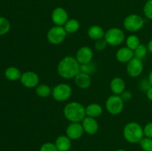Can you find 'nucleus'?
<instances>
[{
  "label": "nucleus",
  "instance_id": "obj_3",
  "mask_svg": "<svg viewBox=\"0 0 152 151\" xmlns=\"http://www.w3.org/2000/svg\"><path fill=\"white\" fill-rule=\"evenodd\" d=\"M123 134L124 139L129 143H140L144 138L143 127L135 121L129 122L125 125Z\"/></svg>",
  "mask_w": 152,
  "mask_h": 151
},
{
  "label": "nucleus",
  "instance_id": "obj_5",
  "mask_svg": "<svg viewBox=\"0 0 152 151\" xmlns=\"http://www.w3.org/2000/svg\"><path fill=\"white\" fill-rule=\"evenodd\" d=\"M73 90L66 83L58 84L52 89L51 96L56 102H63L68 101L72 96Z\"/></svg>",
  "mask_w": 152,
  "mask_h": 151
},
{
  "label": "nucleus",
  "instance_id": "obj_31",
  "mask_svg": "<svg viewBox=\"0 0 152 151\" xmlns=\"http://www.w3.org/2000/svg\"><path fill=\"white\" fill-rule=\"evenodd\" d=\"M39 151H59L54 143L46 142L40 147Z\"/></svg>",
  "mask_w": 152,
  "mask_h": 151
},
{
  "label": "nucleus",
  "instance_id": "obj_19",
  "mask_svg": "<svg viewBox=\"0 0 152 151\" xmlns=\"http://www.w3.org/2000/svg\"><path fill=\"white\" fill-rule=\"evenodd\" d=\"M105 30L99 25H92L88 29L87 34L89 38L92 40H96L103 38L105 36Z\"/></svg>",
  "mask_w": 152,
  "mask_h": 151
},
{
  "label": "nucleus",
  "instance_id": "obj_21",
  "mask_svg": "<svg viewBox=\"0 0 152 151\" xmlns=\"http://www.w3.org/2000/svg\"><path fill=\"white\" fill-rule=\"evenodd\" d=\"M21 76H22V73L20 70L16 67H9L4 71V76L9 81H14L20 80Z\"/></svg>",
  "mask_w": 152,
  "mask_h": 151
},
{
  "label": "nucleus",
  "instance_id": "obj_10",
  "mask_svg": "<svg viewBox=\"0 0 152 151\" xmlns=\"http://www.w3.org/2000/svg\"><path fill=\"white\" fill-rule=\"evenodd\" d=\"M143 71V63L142 60L134 57L127 63L126 72L132 78H137L140 76Z\"/></svg>",
  "mask_w": 152,
  "mask_h": 151
},
{
  "label": "nucleus",
  "instance_id": "obj_26",
  "mask_svg": "<svg viewBox=\"0 0 152 151\" xmlns=\"http://www.w3.org/2000/svg\"><path fill=\"white\" fill-rule=\"evenodd\" d=\"M97 70V67H96V64L94 62H91L87 64H83L80 65V71L85 73H87L88 75H91L94 73H95Z\"/></svg>",
  "mask_w": 152,
  "mask_h": 151
},
{
  "label": "nucleus",
  "instance_id": "obj_1",
  "mask_svg": "<svg viewBox=\"0 0 152 151\" xmlns=\"http://www.w3.org/2000/svg\"><path fill=\"white\" fill-rule=\"evenodd\" d=\"M80 72V64L75 57L67 56L60 60L57 65V73L65 79L74 78Z\"/></svg>",
  "mask_w": 152,
  "mask_h": 151
},
{
  "label": "nucleus",
  "instance_id": "obj_13",
  "mask_svg": "<svg viewBox=\"0 0 152 151\" xmlns=\"http://www.w3.org/2000/svg\"><path fill=\"white\" fill-rule=\"evenodd\" d=\"M75 58L80 65L87 64L92 62L94 58V51L88 46H83L78 49Z\"/></svg>",
  "mask_w": 152,
  "mask_h": 151
},
{
  "label": "nucleus",
  "instance_id": "obj_22",
  "mask_svg": "<svg viewBox=\"0 0 152 151\" xmlns=\"http://www.w3.org/2000/svg\"><path fill=\"white\" fill-rule=\"evenodd\" d=\"M63 27L65 28V31L67 32V33L73 34L75 33H77L79 30L80 28V24L79 21L77 20V19H68V22L65 23V25Z\"/></svg>",
  "mask_w": 152,
  "mask_h": 151
},
{
  "label": "nucleus",
  "instance_id": "obj_27",
  "mask_svg": "<svg viewBox=\"0 0 152 151\" xmlns=\"http://www.w3.org/2000/svg\"><path fill=\"white\" fill-rule=\"evenodd\" d=\"M10 30V23L6 18L0 16V36L7 34Z\"/></svg>",
  "mask_w": 152,
  "mask_h": 151
},
{
  "label": "nucleus",
  "instance_id": "obj_32",
  "mask_svg": "<svg viewBox=\"0 0 152 151\" xmlns=\"http://www.w3.org/2000/svg\"><path fill=\"white\" fill-rule=\"evenodd\" d=\"M143 132L144 136L145 137L151 138L152 139V121L151 122H148L143 127Z\"/></svg>",
  "mask_w": 152,
  "mask_h": 151
},
{
  "label": "nucleus",
  "instance_id": "obj_33",
  "mask_svg": "<svg viewBox=\"0 0 152 151\" xmlns=\"http://www.w3.org/2000/svg\"><path fill=\"white\" fill-rule=\"evenodd\" d=\"M120 96L124 102H129V101L132 99V92L129 91V90H125V91L123 92V93H122Z\"/></svg>",
  "mask_w": 152,
  "mask_h": 151
},
{
  "label": "nucleus",
  "instance_id": "obj_29",
  "mask_svg": "<svg viewBox=\"0 0 152 151\" xmlns=\"http://www.w3.org/2000/svg\"><path fill=\"white\" fill-rule=\"evenodd\" d=\"M143 13L145 17L152 20V0H149L145 3L143 7Z\"/></svg>",
  "mask_w": 152,
  "mask_h": 151
},
{
  "label": "nucleus",
  "instance_id": "obj_7",
  "mask_svg": "<svg viewBox=\"0 0 152 151\" xmlns=\"http://www.w3.org/2000/svg\"><path fill=\"white\" fill-rule=\"evenodd\" d=\"M144 25V19L138 14H130L125 18L123 27L130 33H135L140 30Z\"/></svg>",
  "mask_w": 152,
  "mask_h": 151
},
{
  "label": "nucleus",
  "instance_id": "obj_9",
  "mask_svg": "<svg viewBox=\"0 0 152 151\" xmlns=\"http://www.w3.org/2000/svg\"><path fill=\"white\" fill-rule=\"evenodd\" d=\"M20 82L26 88H36L39 83V76L34 71H25L22 73Z\"/></svg>",
  "mask_w": 152,
  "mask_h": 151
},
{
  "label": "nucleus",
  "instance_id": "obj_2",
  "mask_svg": "<svg viewBox=\"0 0 152 151\" xmlns=\"http://www.w3.org/2000/svg\"><path fill=\"white\" fill-rule=\"evenodd\" d=\"M65 118L70 122H82L86 118V107L78 102H71L63 109Z\"/></svg>",
  "mask_w": 152,
  "mask_h": 151
},
{
  "label": "nucleus",
  "instance_id": "obj_23",
  "mask_svg": "<svg viewBox=\"0 0 152 151\" xmlns=\"http://www.w3.org/2000/svg\"><path fill=\"white\" fill-rule=\"evenodd\" d=\"M36 93L40 98H47L52 93V89L48 84H39L36 87Z\"/></svg>",
  "mask_w": 152,
  "mask_h": 151
},
{
  "label": "nucleus",
  "instance_id": "obj_8",
  "mask_svg": "<svg viewBox=\"0 0 152 151\" xmlns=\"http://www.w3.org/2000/svg\"><path fill=\"white\" fill-rule=\"evenodd\" d=\"M67 32L62 26L54 25L50 28L47 33V39L50 44L57 45L60 44L65 40L67 36Z\"/></svg>",
  "mask_w": 152,
  "mask_h": 151
},
{
  "label": "nucleus",
  "instance_id": "obj_20",
  "mask_svg": "<svg viewBox=\"0 0 152 151\" xmlns=\"http://www.w3.org/2000/svg\"><path fill=\"white\" fill-rule=\"evenodd\" d=\"M103 110L102 106L97 103H91L86 107V116L96 118L102 115Z\"/></svg>",
  "mask_w": 152,
  "mask_h": 151
},
{
  "label": "nucleus",
  "instance_id": "obj_4",
  "mask_svg": "<svg viewBox=\"0 0 152 151\" xmlns=\"http://www.w3.org/2000/svg\"><path fill=\"white\" fill-rule=\"evenodd\" d=\"M104 38L108 45L117 47L121 45L126 41V35L120 28H111L105 32Z\"/></svg>",
  "mask_w": 152,
  "mask_h": 151
},
{
  "label": "nucleus",
  "instance_id": "obj_30",
  "mask_svg": "<svg viewBox=\"0 0 152 151\" xmlns=\"http://www.w3.org/2000/svg\"><path fill=\"white\" fill-rule=\"evenodd\" d=\"M108 45V43L106 42V41H105V39L104 38L95 41L94 47L95 49L96 50H98V51H102V50H104Z\"/></svg>",
  "mask_w": 152,
  "mask_h": 151
},
{
  "label": "nucleus",
  "instance_id": "obj_37",
  "mask_svg": "<svg viewBox=\"0 0 152 151\" xmlns=\"http://www.w3.org/2000/svg\"><path fill=\"white\" fill-rule=\"evenodd\" d=\"M148 81H149L150 84H151V85L152 86V70L149 73V76H148Z\"/></svg>",
  "mask_w": 152,
  "mask_h": 151
},
{
  "label": "nucleus",
  "instance_id": "obj_14",
  "mask_svg": "<svg viewBox=\"0 0 152 151\" xmlns=\"http://www.w3.org/2000/svg\"><path fill=\"white\" fill-rule=\"evenodd\" d=\"M81 123L84 132L88 135L96 134L99 130V124L96 118H94L86 116V118L82 121Z\"/></svg>",
  "mask_w": 152,
  "mask_h": 151
},
{
  "label": "nucleus",
  "instance_id": "obj_15",
  "mask_svg": "<svg viewBox=\"0 0 152 151\" xmlns=\"http://www.w3.org/2000/svg\"><path fill=\"white\" fill-rule=\"evenodd\" d=\"M116 59L120 63H126L130 62L134 56V51L128 47H122L117 50L116 53Z\"/></svg>",
  "mask_w": 152,
  "mask_h": 151
},
{
  "label": "nucleus",
  "instance_id": "obj_18",
  "mask_svg": "<svg viewBox=\"0 0 152 151\" xmlns=\"http://www.w3.org/2000/svg\"><path fill=\"white\" fill-rule=\"evenodd\" d=\"M54 144L59 151H69L71 147V139L66 135H61L56 138Z\"/></svg>",
  "mask_w": 152,
  "mask_h": 151
},
{
  "label": "nucleus",
  "instance_id": "obj_24",
  "mask_svg": "<svg viewBox=\"0 0 152 151\" xmlns=\"http://www.w3.org/2000/svg\"><path fill=\"white\" fill-rule=\"evenodd\" d=\"M126 47H128L134 51L140 44V38L137 36L130 35L126 38Z\"/></svg>",
  "mask_w": 152,
  "mask_h": 151
},
{
  "label": "nucleus",
  "instance_id": "obj_16",
  "mask_svg": "<svg viewBox=\"0 0 152 151\" xmlns=\"http://www.w3.org/2000/svg\"><path fill=\"white\" fill-rule=\"evenodd\" d=\"M74 83L80 89L86 90L88 89L91 84V76L80 71L75 77H74Z\"/></svg>",
  "mask_w": 152,
  "mask_h": 151
},
{
  "label": "nucleus",
  "instance_id": "obj_12",
  "mask_svg": "<svg viewBox=\"0 0 152 151\" xmlns=\"http://www.w3.org/2000/svg\"><path fill=\"white\" fill-rule=\"evenodd\" d=\"M65 133L71 140H77L83 136L85 132L81 122H71L67 126Z\"/></svg>",
  "mask_w": 152,
  "mask_h": 151
},
{
  "label": "nucleus",
  "instance_id": "obj_36",
  "mask_svg": "<svg viewBox=\"0 0 152 151\" xmlns=\"http://www.w3.org/2000/svg\"><path fill=\"white\" fill-rule=\"evenodd\" d=\"M147 48H148V52H150V53H152V39L151 41H148V44H147Z\"/></svg>",
  "mask_w": 152,
  "mask_h": 151
},
{
  "label": "nucleus",
  "instance_id": "obj_25",
  "mask_svg": "<svg viewBox=\"0 0 152 151\" xmlns=\"http://www.w3.org/2000/svg\"><path fill=\"white\" fill-rule=\"evenodd\" d=\"M148 51V48H147V45L140 44L134 50V58L142 60V59H143L146 56Z\"/></svg>",
  "mask_w": 152,
  "mask_h": 151
},
{
  "label": "nucleus",
  "instance_id": "obj_11",
  "mask_svg": "<svg viewBox=\"0 0 152 151\" xmlns=\"http://www.w3.org/2000/svg\"><path fill=\"white\" fill-rule=\"evenodd\" d=\"M51 20L56 26L63 27L68 20V12L63 7H56L52 11Z\"/></svg>",
  "mask_w": 152,
  "mask_h": 151
},
{
  "label": "nucleus",
  "instance_id": "obj_6",
  "mask_svg": "<svg viewBox=\"0 0 152 151\" xmlns=\"http://www.w3.org/2000/svg\"><path fill=\"white\" fill-rule=\"evenodd\" d=\"M105 108L111 115H119L124 109V102L119 95H111L105 102Z\"/></svg>",
  "mask_w": 152,
  "mask_h": 151
},
{
  "label": "nucleus",
  "instance_id": "obj_35",
  "mask_svg": "<svg viewBox=\"0 0 152 151\" xmlns=\"http://www.w3.org/2000/svg\"><path fill=\"white\" fill-rule=\"evenodd\" d=\"M146 96L150 101H152V86L146 91Z\"/></svg>",
  "mask_w": 152,
  "mask_h": 151
},
{
  "label": "nucleus",
  "instance_id": "obj_17",
  "mask_svg": "<svg viewBox=\"0 0 152 151\" xmlns=\"http://www.w3.org/2000/svg\"><path fill=\"white\" fill-rule=\"evenodd\" d=\"M126 82L121 77H115L110 82V89L114 95L120 96L126 90Z\"/></svg>",
  "mask_w": 152,
  "mask_h": 151
},
{
  "label": "nucleus",
  "instance_id": "obj_28",
  "mask_svg": "<svg viewBox=\"0 0 152 151\" xmlns=\"http://www.w3.org/2000/svg\"><path fill=\"white\" fill-rule=\"evenodd\" d=\"M141 148L143 151H152V139L144 137L140 142Z\"/></svg>",
  "mask_w": 152,
  "mask_h": 151
},
{
  "label": "nucleus",
  "instance_id": "obj_34",
  "mask_svg": "<svg viewBox=\"0 0 152 151\" xmlns=\"http://www.w3.org/2000/svg\"><path fill=\"white\" fill-rule=\"evenodd\" d=\"M151 87V85L148 79H143L140 83V87L141 90H144V91H147Z\"/></svg>",
  "mask_w": 152,
  "mask_h": 151
},
{
  "label": "nucleus",
  "instance_id": "obj_38",
  "mask_svg": "<svg viewBox=\"0 0 152 151\" xmlns=\"http://www.w3.org/2000/svg\"><path fill=\"white\" fill-rule=\"evenodd\" d=\"M116 151H126V150H125L123 149H119V150H117Z\"/></svg>",
  "mask_w": 152,
  "mask_h": 151
}]
</instances>
